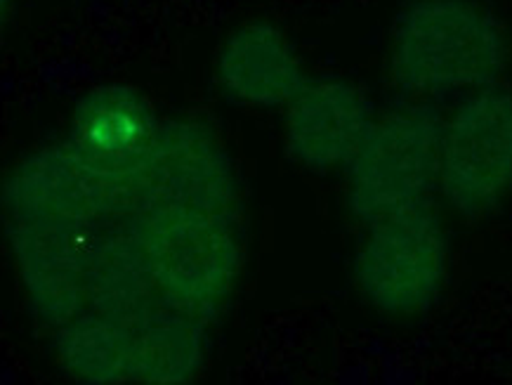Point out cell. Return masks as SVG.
I'll return each mask as SVG.
<instances>
[{
  "instance_id": "cell-9",
  "label": "cell",
  "mask_w": 512,
  "mask_h": 385,
  "mask_svg": "<svg viewBox=\"0 0 512 385\" xmlns=\"http://www.w3.org/2000/svg\"><path fill=\"white\" fill-rule=\"evenodd\" d=\"M373 121V104L357 83L340 76L307 78L286 107V154L312 173L338 171L350 163Z\"/></svg>"
},
{
  "instance_id": "cell-8",
  "label": "cell",
  "mask_w": 512,
  "mask_h": 385,
  "mask_svg": "<svg viewBox=\"0 0 512 385\" xmlns=\"http://www.w3.org/2000/svg\"><path fill=\"white\" fill-rule=\"evenodd\" d=\"M102 230L8 220L19 282L43 324L59 329L88 310L90 251Z\"/></svg>"
},
{
  "instance_id": "cell-11",
  "label": "cell",
  "mask_w": 512,
  "mask_h": 385,
  "mask_svg": "<svg viewBox=\"0 0 512 385\" xmlns=\"http://www.w3.org/2000/svg\"><path fill=\"white\" fill-rule=\"evenodd\" d=\"M213 76L222 95L253 109L288 107L307 83L291 38L269 19L229 31L215 52Z\"/></svg>"
},
{
  "instance_id": "cell-10",
  "label": "cell",
  "mask_w": 512,
  "mask_h": 385,
  "mask_svg": "<svg viewBox=\"0 0 512 385\" xmlns=\"http://www.w3.org/2000/svg\"><path fill=\"white\" fill-rule=\"evenodd\" d=\"M3 206L12 223L107 227L114 211L107 189L64 145L29 154L3 185Z\"/></svg>"
},
{
  "instance_id": "cell-3",
  "label": "cell",
  "mask_w": 512,
  "mask_h": 385,
  "mask_svg": "<svg viewBox=\"0 0 512 385\" xmlns=\"http://www.w3.org/2000/svg\"><path fill=\"white\" fill-rule=\"evenodd\" d=\"M444 116L430 102H409L376 116L345 171L347 211L357 223L430 204L439 189Z\"/></svg>"
},
{
  "instance_id": "cell-12",
  "label": "cell",
  "mask_w": 512,
  "mask_h": 385,
  "mask_svg": "<svg viewBox=\"0 0 512 385\" xmlns=\"http://www.w3.org/2000/svg\"><path fill=\"white\" fill-rule=\"evenodd\" d=\"M159 303L152 274L128 225L104 227L90 251L88 310L133 326Z\"/></svg>"
},
{
  "instance_id": "cell-15",
  "label": "cell",
  "mask_w": 512,
  "mask_h": 385,
  "mask_svg": "<svg viewBox=\"0 0 512 385\" xmlns=\"http://www.w3.org/2000/svg\"><path fill=\"white\" fill-rule=\"evenodd\" d=\"M10 3H12V0H0V5H3V12H8V8H10Z\"/></svg>"
},
{
  "instance_id": "cell-14",
  "label": "cell",
  "mask_w": 512,
  "mask_h": 385,
  "mask_svg": "<svg viewBox=\"0 0 512 385\" xmlns=\"http://www.w3.org/2000/svg\"><path fill=\"white\" fill-rule=\"evenodd\" d=\"M55 331L57 362L69 378L88 385L133 381L130 326L85 310Z\"/></svg>"
},
{
  "instance_id": "cell-7",
  "label": "cell",
  "mask_w": 512,
  "mask_h": 385,
  "mask_svg": "<svg viewBox=\"0 0 512 385\" xmlns=\"http://www.w3.org/2000/svg\"><path fill=\"white\" fill-rule=\"evenodd\" d=\"M241 187L234 159L213 126L199 119L161 123L147 171V204L239 215Z\"/></svg>"
},
{
  "instance_id": "cell-6",
  "label": "cell",
  "mask_w": 512,
  "mask_h": 385,
  "mask_svg": "<svg viewBox=\"0 0 512 385\" xmlns=\"http://www.w3.org/2000/svg\"><path fill=\"white\" fill-rule=\"evenodd\" d=\"M449 211L468 220L501 208L512 194V90L496 86L461 97L444 119L439 189Z\"/></svg>"
},
{
  "instance_id": "cell-1",
  "label": "cell",
  "mask_w": 512,
  "mask_h": 385,
  "mask_svg": "<svg viewBox=\"0 0 512 385\" xmlns=\"http://www.w3.org/2000/svg\"><path fill=\"white\" fill-rule=\"evenodd\" d=\"M508 31L482 0H406L387 38V81L409 102L465 97L501 83Z\"/></svg>"
},
{
  "instance_id": "cell-2",
  "label": "cell",
  "mask_w": 512,
  "mask_h": 385,
  "mask_svg": "<svg viewBox=\"0 0 512 385\" xmlns=\"http://www.w3.org/2000/svg\"><path fill=\"white\" fill-rule=\"evenodd\" d=\"M161 303L213 322L244 270L239 215L154 206L126 220Z\"/></svg>"
},
{
  "instance_id": "cell-13",
  "label": "cell",
  "mask_w": 512,
  "mask_h": 385,
  "mask_svg": "<svg viewBox=\"0 0 512 385\" xmlns=\"http://www.w3.org/2000/svg\"><path fill=\"white\" fill-rule=\"evenodd\" d=\"M130 341L137 383H189L206 362V322L166 303H159L130 326Z\"/></svg>"
},
{
  "instance_id": "cell-4",
  "label": "cell",
  "mask_w": 512,
  "mask_h": 385,
  "mask_svg": "<svg viewBox=\"0 0 512 385\" xmlns=\"http://www.w3.org/2000/svg\"><path fill=\"white\" fill-rule=\"evenodd\" d=\"M451 244L432 204L364 227L352 260L361 300L387 319L428 315L449 282Z\"/></svg>"
},
{
  "instance_id": "cell-5",
  "label": "cell",
  "mask_w": 512,
  "mask_h": 385,
  "mask_svg": "<svg viewBox=\"0 0 512 385\" xmlns=\"http://www.w3.org/2000/svg\"><path fill=\"white\" fill-rule=\"evenodd\" d=\"M159 130L152 102L126 83H100L74 104L64 147L107 189L116 220L144 211Z\"/></svg>"
}]
</instances>
